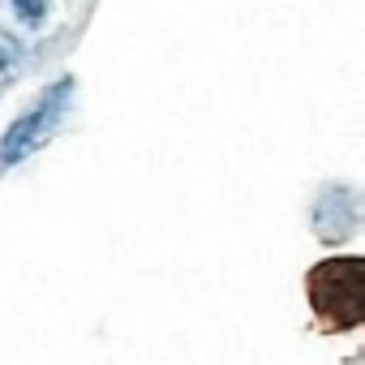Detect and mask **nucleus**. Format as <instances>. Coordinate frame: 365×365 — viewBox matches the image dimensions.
<instances>
[{
  "instance_id": "5",
  "label": "nucleus",
  "mask_w": 365,
  "mask_h": 365,
  "mask_svg": "<svg viewBox=\"0 0 365 365\" xmlns=\"http://www.w3.org/2000/svg\"><path fill=\"white\" fill-rule=\"evenodd\" d=\"M5 65H9V56H5V48H0V73H5Z\"/></svg>"
},
{
  "instance_id": "1",
  "label": "nucleus",
  "mask_w": 365,
  "mask_h": 365,
  "mask_svg": "<svg viewBox=\"0 0 365 365\" xmlns=\"http://www.w3.org/2000/svg\"><path fill=\"white\" fill-rule=\"evenodd\" d=\"M309 301L314 309L348 331L365 318V262L361 258H331V262H318L309 271Z\"/></svg>"
},
{
  "instance_id": "2",
  "label": "nucleus",
  "mask_w": 365,
  "mask_h": 365,
  "mask_svg": "<svg viewBox=\"0 0 365 365\" xmlns=\"http://www.w3.org/2000/svg\"><path fill=\"white\" fill-rule=\"evenodd\" d=\"M69 91H73V82L69 78H61L56 86H48V95L5 133V142H0V163H18V159H26L52 129H56V120H61V112H65V103H69Z\"/></svg>"
},
{
  "instance_id": "3",
  "label": "nucleus",
  "mask_w": 365,
  "mask_h": 365,
  "mask_svg": "<svg viewBox=\"0 0 365 365\" xmlns=\"http://www.w3.org/2000/svg\"><path fill=\"white\" fill-rule=\"evenodd\" d=\"M318 232L339 241L352 232V194L348 190H327L318 202Z\"/></svg>"
},
{
  "instance_id": "4",
  "label": "nucleus",
  "mask_w": 365,
  "mask_h": 365,
  "mask_svg": "<svg viewBox=\"0 0 365 365\" xmlns=\"http://www.w3.org/2000/svg\"><path fill=\"white\" fill-rule=\"evenodd\" d=\"M14 9L22 14V22H43V14H48V0H14Z\"/></svg>"
}]
</instances>
